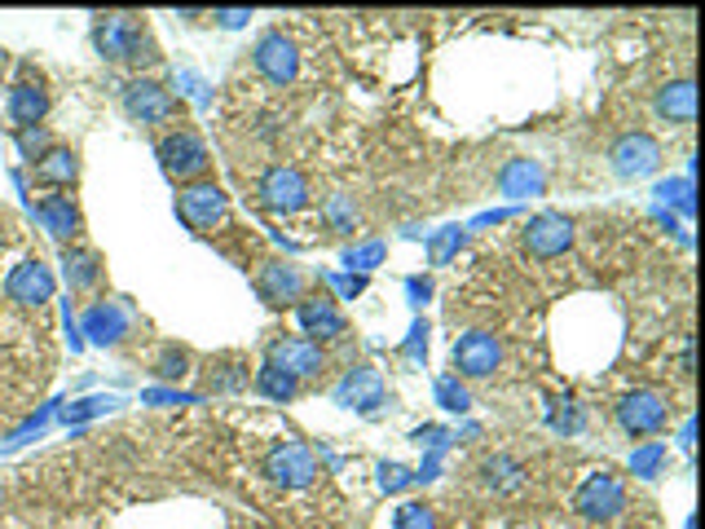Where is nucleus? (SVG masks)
Listing matches in <instances>:
<instances>
[{"instance_id":"nucleus-9","label":"nucleus","mask_w":705,"mask_h":529,"mask_svg":"<svg viewBox=\"0 0 705 529\" xmlns=\"http://www.w3.org/2000/svg\"><path fill=\"white\" fill-rule=\"evenodd\" d=\"M265 477L287 485V490H300V485L318 481V459H313V450L304 442H278L265 455Z\"/></svg>"},{"instance_id":"nucleus-1","label":"nucleus","mask_w":705,"mask_h":529,"mask_svg":"<svg viewBox=\"0 0 705 529\" xmlns=\"http://www.w3.org/2000/svg\"><path fill=\"white\" fill-rule=\"evenodd\" d=\"M93 40H97V53L110 62H129V67L159 62V45L138 14H101L93 27Z\"/></svg>"},{"instance_id":"nucleus-31","label":"nucleus","mask_w":705,"mask_h":529,"mask_svg":"<svg viewBox=\"0 0 705 529\" xmlns=\"http://www.w3.org/2000/svg\"><path fill=\"white\" fill-rule=\"evenodd\" d=\"M437 401L445 406V410H467V406H473V397H467V388L454 380V375H445V380H437Z\"/></svg>"},{"instance_id":"nucleus-8","label":"nucleus","mask_w":705,"mask_h":529,"mask_svg":"<svg viewBox=\"0 0 705 529\" xmlns=\"http://www.w3.org/2000/svg\"><path fill=\"white\" fill-rule=\"evenodd\" d=\"M270 362L304 384V380H318L326 371V349L309 336H283V340L270 345Z\"/></svg>"},{"instance_id":"nucleus-33","label":"nucleus","mask_w":705,"mask_h":529,"mask_svg":"<svg viewBox=\"0 0 705 529\" xmlns=\"http://www.w3.org/2000/svg\"><path fill=\"white\" fill-rule=\"evenodd\" d=\"M551 429H555V433H577V429H582V414H577L573 401H555V410H551Z\"/></svg>"},{"instance_id":"nucleus-4","label":"nucleus","mask_w":705,"mask_h":529,"mask_svg":"<svg viewBox=\"0 0 705 529\" xmlns=\"http://www.w3.org/2000/svg\"><path fill=\"white\" fill-rule=\"evenodd\" d=\"M177 212H181V221L194 230V235H207V230H216V226H225V217H229V199H225V190L216 185V181H190V185H181V194H177Z\"/></svg>"},{"instance_id":"nucleus-15","label":"nucleus","mask_w":705,"mask_h":529,"mask_svg":"<svg viewBox=\"0 0 705 529\" xmlns=\"http://www.w3.org/2000/svg\"><path fill=\"white\" fill-rule=\"evenodd\" d=\"M296 317H300L304 336H318V345H322V340H344V336H348V317L339 313V304H335L331 296H304V300L296 304Z\"/></svg>"},{"instance_id":"nucleus-21","label":"nucleus","mask_w":705,"mask_h":529,"mask_svg":"<svg viewBox=\"0 0 705 529\" xmlns=\"http://www.w3.org/2000/svg\"><path fill=\"white\" fill-rule=\"evenodd\" d=\"M477 477H481V485L486 490H494V494H512V490H521L525 485V464L516 459V455H490V459H481V468H477Z\"/></svg>"},{"instance_id":"nucleus-13","label":"nucleus","mask_w":705,"mask_h":529,"mask_svg":"<svg viewBox=\"0 0 705 529\" xmlns=\"http://www.w3.org/2000/svg\"><path fill=\"white\" fill-rule=\"evenodd\" d=\"M573 248V221L564 212H538V217L525 226V252L538 256V261H551V256H564Z\"/></svg>"},{"instance_id":"nucleus-19","label":"nucleus","mask_w":705,"mask_h":529,"mask_svg":"<svg viewBox=\"0 0 705 529\" xmlns=\"http://www.w3.org/2000/svg\"><path fill=\"white\" fill-rule=\"evenodd\" d=\"M36 217L45 221V230L53 235V239H75L80 230H84V221H80V207L67 199V194H45V199H36Z\"/></svg>"},{"instance_id":"nucleus-6","label":"nucleus","mask_w":705,"mask_h":529,"mask_svg":"<svg viewBox=\"0 0 705 529\" xmlns=\"http://www.w3.org/2000/svg\"><path fill=\"white\" fill-rule=\"evenodd\" d=\"M256 194H261V203L270 207V212H278V217H291V212H300V207H309V181H304V172L300 168H291V164H274L265 177H261V185H256Z\"/></svg>"},{"instance_id":"nucleus-25","label":"nucleus","mask_w":705,"mask_h":529,"mask_svg":"<svg viewBox=\"0 0 705 529\" xmlns=\"http://www.w3.org/2000/svg\"><path fill=\"white\" fill-rule=\"evenodd\" d=\"M252 388H256L261 397H270V401H296V397H300V380H291V375L278 371L274 362H265V366L252 375Z\"/></svg>"},{"instance_id":"nucleus-24","label":"nucleus","mask_w":705,"mask_h":529,"mask_svg":"<svg viewBox=\"0 0 705 529\" xmlns=\"http://www.w3.org/2000/svg\"><path fill=\"white\" fill-rule=\"evenodd\" d=\"M207 388L212 393H239L248 388V358L239 353H220L207 362Z\"/></svg>"},{"instance_id":"nucleus-30","label":"nucleus","mask_w":705,"mask_h":529,"mask_svg":"<svg viewBox=\"0 0 705 529\" xmlns=\"http://www.w3.org/2000/svg\"><path fill=\"white\" fill-rule=\"evenodd\" d=\"M393 529H437V516L428 503H402L393 516Z\"/></svg>"},{"instance_id":"nucleus-14","label":"nucleus","mask_w":705,"mask_h":529,"mask_svg":"<svg viewBox=\"0 0 705 529\" xmlns=\"http://www.w3.org/2000/svg\"><path fill=\"white\" fill-rule=\"evenodd\" d=\"M613 172L618 177H648L661 168V146L653 133H626L613 142Z\"/></svg>"},{"instance_id":"nucleus-22","label":"nucleus","mask_w":705,"mask_h":529,"mask_svg":"<svg viewBox=\"0 0 705 529\" xmlns=\"http://www.w3.org/2000/svg\"><path fill=\"white\" fill-rule=\"evenodd\" d=\"M32 172H36L40 185H75V177H80V155H75L71 146H53V151H45V155L32 164Z\"/></svg>"},{"instance_id":"nucleus-20","label":"nucleus","mask_w":705,"mask_h":529,"mask_svg":"<svg viewBox=\"0 0 705 529\" xmlns=\"http://www.w3.org/2000/svg\"><path fill=\"white\" fill-rule=\"evenodd\" d=\"M657 116L670 124H692L696 120V84L692 80H670L657 88Z\"/></svg>"},{"instance_id":"nucleus-12","label":"nucleus","mask_w":705,"mask_h":529,"mask_svg":"<svg viewBox=\"0 0 705 529\" xmlns=\"http://www.w3.org/2000/svg\"><path fill=\"white\" fill-rule=\"evenodd\" d=\"M252 62H256V71H261L270 84H291V80L300 75V49H296V40L283 36V32H265V36L256 40V49H252Z\"/></svg>"},{"instance_id":"nucleus-34","label":"nucleus","mask_w":705,"mask_h":529,"mask_svg":"<svg viewBox=\"0 0 705 529\" xmlns=\"http://www.w3.org/2000/svg\"><path fill=\"white\" fill-rule=\"evenodd\" d=\"M384 261V243H367V248H358V252H348V269L358 265V269H375Z\"/></svg>"},{"instance_id":"nucleus-3","label":"nucleus","mask_w":705,"mask_h":529,"mask_svg":"<svg viewBox=\"0 0 705 529\" xmlns=\"http://www.w3.org/2000/svg\"><path fill=\"white\" fill-rule=\"evenodd\" d=\"M155 159H159V168H164V177L168 181H181V185H190V181H203L207 177V168H212V151H207V142L194 133V129H172V133H164L159 142H155Z\"/></svg>"},{"instance_id":"nucleus-39","label":"nucleus","mask_w":705,"mask_h":529,"mask_svg":"<svg viewBox=\"0 0 705 529\" xmlns=\"http://www.w3.org/2000/svg\"><path fill=\"white\" fill-rule=\"evenodd\" d=\"M216 19H220L225 27H243V19H248V14H243V10H220Z\"/></svg>"},{"instance_id":"nucleus-17","label":"nucleus","mask_w":705,"mask_h":529,"mask_svg":"<svg viewBox=\"0 0 705 529\" xmlns=\"http://www.w3.org/2000/svg\"><path fill=\"white\" fill-rule=\"evenodd\" d=\"M49 116V93L40 80H32V71L10 88V120L19 129H40V120Z\"/></svg>"},{"instance_id":"nucleus-35","label":"nucleus","mask_w":705,"mask_h":529,"mask_svg":"<svg viewBox=\"0 0 705 529\" xmlns=\"http://www.w3.org/2000/svg\"><path fill=\"white\" fill-rule=\"evenodd\" d=\"M410 481H419V477H410V468H402V464H384V468H380V485H384V490H402V485H410Z\"/></svg>"},{"instance_id":"nucleus-32","label":"nucleus","mask_w":705,"mask_h":529,"mask_svg":"<svg viewBox=\"0 0 705 529\" xmlns=\"http://www.w3.org/2000/svg\"><path fill=\"white\" fill-rule=\"evenodd\" d=\"M19 151H23V159L36 164L45 151H53V137L45 129H19Z\"/></svg>"},{"instance_id":"nucleus-5","label":"nucleus","mask_w":705,"mask_h":529,"mask_svg":"<svg viewBox=\"0 0 705 529\" xmlns=\"http://www.w3.org/2000/svg\"><path fill=\"white\" fill-rule=\"evenodd\" d=\"M454 371L463 380H490L499 366H503V345L494 332H463L454 340Z\"/></svg>"},{"instance_id":"nucleus-23","label":"nucleus","mask_w":705,"mask_h":529,"mask_svg":"<svg viewBox=\"0 0 705 529\" xmlns=\"http://www.w3.org/2000/svg\"><path fill=\"white\" fill-rule=\"evenodd\" d=\"M62 274L75 291H88L101 282V256L88 248H62Z\"/></svg>"},{"instance_id":"nucleus-16","label":"nucleus","mask_w":705,"mask_h":529,"mask_svg":"<svg viewBox=\"0 0 705 529\" xmlns=\"http://www.w3.org/2000/svg\"><path fill=\"white\" fill-rule=\"evenodd\" d=\"M335 401L339 406H348V410H375L380 401H384V380H380V371H371V366H352L348 375H344V384L335 388Z\"/></svg>"},{"instance_id":"nucleus-11","label":"nucleus","mask_w":705,"mask_h":529,"mask_svg":"<svg viewBox=\"0 0 705 529\" xmlns=\"http://www.w3.org/2000/svg\"><path fill=\"white\" fill-rule=\"evenodd\" d=\"M256 296L270 304V309H291L304 300V274L291 265V261H261L256 269Z\"/></svg>"},{"instance_id":"nucleus-28","label":"nucleus","mask_w":705,"mask_h":529,"mask_svg":"<svg viewBox=\"0 0 705 529\" xmlns=\"http://www.w3.org/2000/svg\"><path fill=\"white\" fill-rule=\"evenodd\" d=\"M88 336H97V340H106V345H115L124 336V317H120V309H93L88 313Z\"/></svg>"},{"instance_id":"nucleus-18","label":"nucleus","mask_w":705,"mask_h":529,"mask_svg":"<svg viewBox=\"0 0 705 529\" xmlns=\"http://www.w3.org/2000/svg\"><path fill=\"white\" fill-rule=\"evenodd\" d=\"M5 291H10V300H19V304H45V300L53 296V274H49L40 261H23V265L10 274Z\"/></svg>"},{"instance_id":"nucleus-38","label":"nucleus","mask_w":705,"mask_h":529,"mask_svg":"<svg viewBox=\"0 0 705 529\" xmlns=\"http://www.w3.org/2000/svg\"><path fill=\"white\" fill-rule=\"evenodd\" d=\"M406 287H410V296H415V304H423V300H428V291H432V282H428V278H410Z\"/></svg>"},{"instance_id":"nucleus-29","label":"nucleus","mask_w":705,"mask_h":529,"mask_svg":"<svg viewBox=\"0 0 705 529\" xmlns=\"http://www.w3.org/2000/svg\"><path fill=\"white\" fill-rule=\"evenodd\" d=\"M155 375H159V380H181V375H190V353H186L181 345H164L159 358H155Z\"/></svg>"},{"instance_id":"nucleus-2","label":"nucleus","mask_w":705,"mask_h":529,"mask_svg":"<svg viewBox=\"0 0 705 529\" xmlns=\"http://www.w3.org/2000/svg\"><path fill=\"white\" fill-rule=\"evenodd\" d=\"M124 111H129V120H138L142 129H181V116H186V106H181V97L168 88V84H159V80H146V75H138V80H129L124 84Z\"/></svg>"},{"instance_id":"nucleus-36","label":"nucleus","mask_w":705,"mask_h":529,"mask_svg":"<svg viewBox=\"0 0 705 529\" xmlns=\"http://www.w3.org/2000/svg\"><path fill=\"white\" fill-rule=\"evenodd\" d=\"M458 243H463V230H450L445 239H437V243H432V261L441 265V261H445V256H450V252H454Z\"/></svg>"},{"instance_id":"nucleus-7","label":"nucleus","mask_w":705,"mask_h":529,"mask_svg":"<svg viewBox=\"0 0 705 529\" xmlns=\"http://www.w3.org/2000/svg\"><path fill=\"white\" fill-rule=\"evenodd\" d=\"M573 507H577L586 520H613V516L626 507V485H622V477H613V472H592V477L577 485Z\"/></svg>"},{"instance_id":"nucleus-26","label":"nucleus","mask_w":705,"mask_h":529,"mask_svg":"<svg viewBox=\"0 0 705 529\" xmlns=\"http://www.w3.org/2000/svg\"><path fill=\"white\" fill-rule=\"evenodd\" d=\"M322 217H326V226H331L335 235H352V230H358V207H352L348 194H331V199L322 203Z\"/></svg>"},{"instance_id":"nucleus-27","label":"nucleus","mask_w":705,"mask_h":529,"mask_svg":"<svg viewBox=\"0 0 705 529\" xmlns=\"http://www.w3.org/2000/svg\"><path fill=\"white\" fill-rule=\"evenodd\" d=\"M503 194H529V190H538L542 185V172L529 164V159H516L507 172H503Z\"/></svg>"},{"instance_id":"nucleus-37","label":"nucleus","mask_w":705,"mask_h":529,"mask_svg":"<svg viewBox=\"0 0 705 529\" xmlns=\"http://www.w3.org/2000/svg\"><path fill=\"white\" fill-rule=\"evenodd\" d=\"M657 464H661V446H648V450H640V455H635V472H644V477H653V472H657Z\"/></svg>"},{"instance_id":"nucleus-10","label":"nucleus","mask_w":705,"mask_h":529,"mask_svg":"<svg viewBox=\"0 0 705 529\" xmlns=\"http://www.w3.org/2000/svg\"><path fill=\"white\" fill-rule=\"evenodd\" d=\"M666 419H670L666 397L653 393V388H635V393H626V397L618 401V423H622L631 437H653V433H661Z\"/></svg>"}]
</instances>
